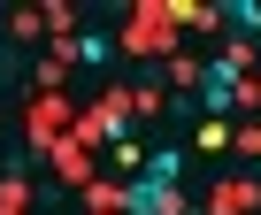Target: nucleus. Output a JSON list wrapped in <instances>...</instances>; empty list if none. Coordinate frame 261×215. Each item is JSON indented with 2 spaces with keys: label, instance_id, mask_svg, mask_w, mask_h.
Wrapping results in <instances>:
<instances>
[{
  "label": "nucleus",
  "instance_id": "1",
  "mask_svg": "<svg viewBox=\"0 0 261 215\" xmlns=\"http://www.w3.org/2000/svg\"><path fill=\"white\" fill-rule=\"evenodd\" d=\"M177 169H185V154L162 146V154L146 162V177H130L123 207H130V215H185V200H177Z\"/></svg>",
  "mask_w": 261,
  "mask_h": 215
},
{
  "label": "nucleus",
  "instance_id": "2",
  "mask_svg": "<svg viewBox=\"0 0 261 215\" xmlns=\"http://www.w3.org/2000/svg\"><path fill=\"white\" fill-rule=\"evenodd\" d=\"M246 85H238V69L230 62H215L207 77H200V108H207V116H230V100H238Z\"/></svg>",
  "mask_w": 261,
  "mask_h": 215
}]
</instances>
